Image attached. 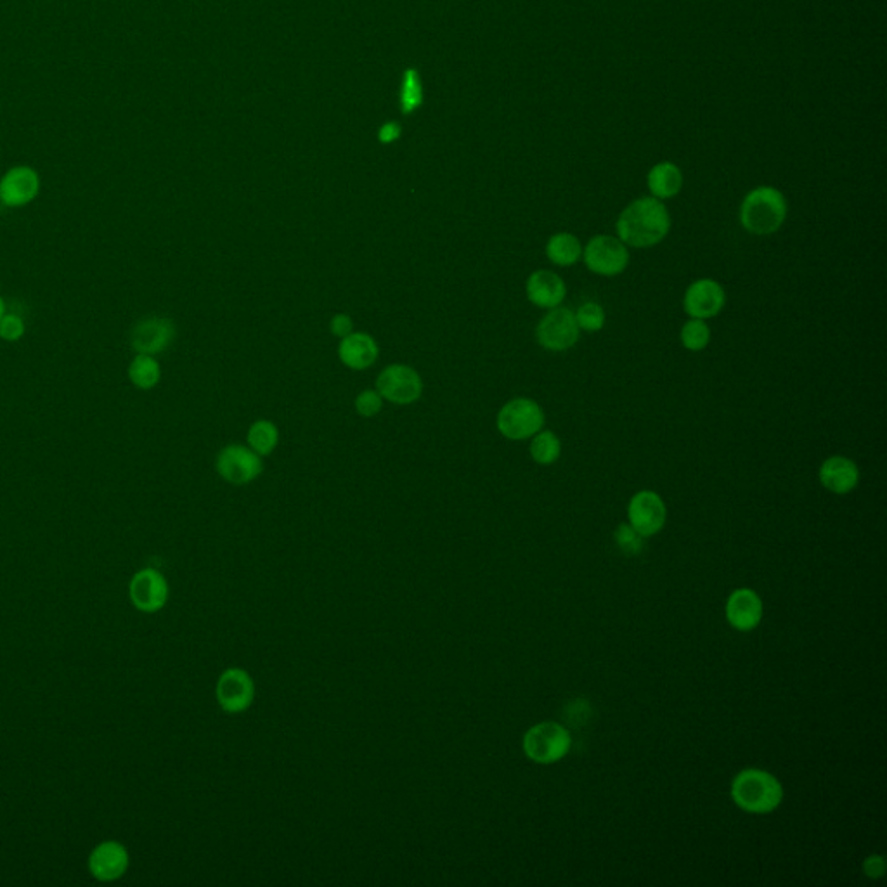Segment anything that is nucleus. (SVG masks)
Masks as SVG:
<instances>
[{
    "label": "nucleus",
    "instance_id": "1",
    "mask_svg": "<svg viewBox=\"0 0 887 887\" xmlns=\"http://www.w3.org/2000/svg\"><path fill=\"white\" fill-rule=\"evenodd\" d=\"M619 240L626 247L650 248L659 245L671 229V215L666 205L654 196L631 201L622 210L616 224Z\"/></svg>",
    "mask_w": 887,
    "mask_h": 887
},
{
    "label": "nucleus",
    "instance_id": "2",
    "mask_svg": "<svg viewBox=\"0 0 887 887\" xmlns=\"http://www.w3.org/2000/svg\"><path fill=\"white\" fill-rule=\"evenodd\" d=\"M787 217V201L782 191L759 186L747 193L740 207V222L745 231L758 236L777 233Z\"/></svg>",
    "mask_w": 887,
    "mask_h": 887
},
{
    "label": "nucleus",
    "instance_id": "3",
    "mask_svg": "<svg viewBox=\"0 0 887 887\" xmlns=\"http://www.w3.org/2000/svg\"><path fill=\"white\" fill-rule=\"evenodd\" d=\"M735 804L749 813H770L782 803L784 790L777 778L763 770L740 771L732 784Z\"/></svg>",
    "mask_w": 887,
    "mask_h": 887
},
{
    "label": "nucleus",
    "instance_id": "4",
    "mask_svg": "<svg viewBox=\"0 0 887 887\" xmlns=\"http://www.w3.org/2000/svg\"><path fill=\"white\" fill-rule=\"evenodd\" d=\"M543 425V409L532 399H513L499 411L498 430L510 441H525L534 437Z\"/></svg>",
    "mask_w": 887,
    "mask_h": 887
},
{
    "label": "nucleus",
    "instance_id": "5",
    "mask_svg": "<svg viewBox=\"0 0 887 887\" xmlns=\"http://www.w3.org/2000/svg\"><path fill=\"white\" fill-rule=\"evenodd\" d=\"M569 749V732L557 723H541L525 733L524 752L534 763H555L564 758Z\"/></svg>",
    "mask_w": 887,
    "mask_h": 887
},
{
    "label": "nucleus",
    "instance_id": "6",
    "mask_svg": "<svg viewBox=\"0 0 887 887\" xmlns=\"http://www.w3.org/2000/svg\"><path fill=\"white\" fill-rule=\"evenodd\" d=\"M584 264L598 276H619L629 264L628 247L619 238L600 234L588 241L583 252Z\"/></svg>",
    "mask_w": 887,
    "mask_h": 887
},
{
    "label": "nucleus",
    "instance_id": "7",
    "mask_svg": "<svg viewBox=\"0 0 887 887\" xmlns=\"http://www.w3.org/2000/svg\"><path fill=\"white\" fill-rule=\"evenodd\" d=\"M579 331L574 312L558 305L539 321L536 338L544 349L564 352L577 344Z\"/></svg>",
    "mask_w": 887,
    "mask_h": 887
},
{
    "label": "nucleus",
    "instance_id": "8",
    "mask_svg": "<svg viewBox=\"0 0 887 887\" xmlns=\"http://www.w3.org/2000/svg\"><path fill=\"white\" fill-rule=\"evenodd\" d=\"M130 602L144 614H155L169 602V583L160 570H139L130 579Z\"/></svg>",
    "mask_w": 887,
    "mask_h": 887
},
{
    "label": "nucleus",
    "instance_id": "9",
    "mask_svg": "<svg viewBox=\"0 0 887 887\" xmlns=\"http://www.w3.org/2000/svg\"><path fill=\"white\" fill-rule=\"evenodd\" d=\"M215 468L222 479L227 480L229 484L243 486V484L257 479L262 473L264 465H262L259 454L255 453L253 449L233 444V446L222 449L217 456Z\"/></svg>",
    "mask_w": 887,
    "mask_h": 887
},
{
    "label": "nucleus",
    "instance_id": "10",
    "mask_svg": "<svg viewBox=\"0 0 887 887\" xmlns=\"http://www.w3.org/2000/svg\"><path fill=\"white\" fill-rule=\"evenodd\" d=\"M376 390L382 399L395 404H411L420 399L423 382L413 368L404 364H392L378 375Z\"/></svg>",
    "mask_w": 887,
    "mask_h": 887
},
{
    "label": "nucleus",
    "instance_id": "11",
    "mask_svg": "<svg viewBox=\"0 0 887 887\" xmlns=\"http://www.w3.org/2000/svg\"><path fill=\"white\" fill-rule=\"evenodd\" d=\"M215 695L226 713L238 714L247 711L255 700L252 676L240 667H229L217 681Z\"/></svg>",
    "mask_w": 887,
    "mask_h": 887
},
{
    "label": "nucleus",
    "instance_id": "12",
    "mask_svg": "<svg viewBox=\"0 0 887 887\" xmlns=\"http://www.w3.org/2000/svg\"><path fill=\"white\" fill-rule=\"evenodd\" d=\"M40 186L39 172L33 167H13L0 179V203L7 208L26 207L39 196Z\"/></svg>",
    "mask_w": 887,
    "mask_h": 887
},
{
    "label": "nucleus",
    "instance_id": "13",
    "mask_svg": "<svg viewBox=\"0 0 887 887\" xmlns=\"http://www.w3.org/2000/svg\"><path fill=\"white\" fill-rule=\"evenodd\" d=\"M175 338V324L167 318H144L132 328L130 345L137 354L156 356L169 349Z\"/></svg>",
    "mask_w": 887,
    "mask_h": 887
},
{
    "label": "nucleus",
    "instance_id": "14",
    "mask_svg": "<svg viewBox=\"0 0 887 887\" xmlns=\"http://www.w3.org/2000/svg\"><path fill=\"white\" fill-rule=\"evenodd\" d=\"M628 515L631 527L643 538H648L661 531L666 524V505L659 494L640 491L631 499Z\"/></svg>",
    "mask_w": 887,
    "mask_h": 887
},
{
    "label": "nucleus",
    "instance_id": "15",
    "mask_svg": "<svg viewBox=\"0 0 887 887\" xmlns=\"http://www.w3.org/2000/svg\"><path fill=\"white\" fill-rule=\"evenodd\" d=\"M726 295L723 286L714 279H699L688 286L683 307L693 319L716 318L725 307Z\"/></svg>",
    "mask_w": 887,
    "mask_h": 887
},
{
    "label": "nucleus",
    "instance_id": "16",
    "mask_svg": "<svg viewBox=\"0 0 887 887\" xmlns=\"http://www.w3.org/2000/svg\"><path fill=\"white\" fill-rule=\"evenodd\" d=\"M129 851L122 842H99L89 855V870L92 877L101 882L118 881L129 870Z\"/></svg>",
    "mask_w": 887,
    "mask_h": 887
},
{
    "label": "nucleus",
    "instance_id": "17",
    "mask_svg": "<svg viewBox=\"0 0 887 887\" xmlns=\"http://www.w3.org/2000/svg\"><path fill=\"white\" fill-rule=\"evenodd\" d=\"M822 486L834 494H848L860 482V470L856 463L844 456H832L823 461L818 472Z\"/></svg>",
    "mask_w": 887,
    "mask_h": 887
},
{
    "label": "nucleus",
    "instance_id": "18",
    "mask_svg": "<svg viewBox=\"0 0 887 887\" xmlns=\"http://www.w3.org/2000/svg\"><path fill=\"white\" fill-rule=\"evenodd\" d=\"M527 297L532 304L543 307V309H555L564 302L567 295V286L564 279L558 274L551 271L532 272L527 279Z\"/></svg>",
    "mask_w": 887,
    "mask_h": 887
},
{
    "label": "nucleus",
    "instance_id": "19",
    "mask_svg": "<svg viewBox=\"0 0 887 887\" xmlns=\"http://www.w3.org/2000/svg\"><path fill=\"white\" fill-rule=\"evenodd\" d=\"M726 617L733 628L751 631L761 622L763 602L752 590L735 591L726 605Z\"/></svg>",
    "mask_w": 887,
    "mask_h": 887
},
{
    "label": "nucleus",
    "instance_id": "20",
    "mask_svg": "<svg viewBox=\"0 0 887 887\" xmlns=\"http://www.w3.org/2000/svg\"><path fill=\"white\" fill-rule=\"evenodd\" d=\"M338 356L350 370H366L378 359V345L375 338L366 333H350L342 338Z\"/></svg>",
    "mask_w": 887,
    "mask_h": 887
},
{
    "label": "nucleus",
    "instance_id": "21",
    "mask_svg": "<svg viewBox=\"0 0 887 887\" xmlns=\"http://www.w3.org/2000/svg\"><path fill=\"white\" fill-rule=\"evenodd\" d=\"M647 186L657 200H669L680 195L683 188V174L673 162H661L654 165L647 175Z\"/></svg>",
    "mask_w": 887,
    "mask_h": 887
},
{
    "label": "nucleus",
    "instance_id": "22",
    "mask_svg": "<svg viewBox=\"0 0 887 887\" xmlns=\"http://www.w3.org/2000/svg\"><path fill=\"white\" fill-rule=\"evenodd\" d=\"M546 255L555 266H574L583 257V245L574 234L558 233L548 240Z\"/></svg>",
    "mask_w": 887,
    "mask_h": 887
},
{
    "label": "nucleus",
    "instance_id": "23",
    "mask_svg": "<svg viewBox=\"0 0 887 887\" xmlns=\"http://www.w3.org/2000/svg\"><path fill=\"white\" fill-rule=\"evenodd\" d=\"M127 375L136 389L151 390L155 389L160 382L162 370H160V364L156 361L155 356L136 354V357L130 361Z\"/></svg>",
    "mask_w": 887,
    "mask_h": 887
},
{
    "label": "nucleus",
    "instance_id": "24",
    "mask_svg": "<svg viewBox=\"0 0 887 887\" xmlns=\"http://www.w3.org/2000/svg\"><path fill=\"white\" fill-rule=\"evenodd\" d=\"M425 103L423 80L415 68H408L402 73L401 92H399V108L402 115H411L420 110Z\"/></svg>",
    "mask_w": 887,
    "mask_h": 887
},
{
    "label": "nucleus",
    "instance_id": "25",
    "mask_svg": "<svg viewBox=\"0 0 887 887\" xmlns=\"http://www.w3.org/2000/svg\"><path fill=\"white\" fill-rule=\"evenodd\" d=\"M279 432L274 423L267 420H259L253 423L248 430V444L259 456L271 454L278 446Z\"/></svg>",
    "mask_w": 887,
    "mask_h": 887
},
{
    "label": "nucleus",
    "instance_id": "26",
    "mask_svg": "<svg viewBox=\"0 0 887 887\" xmlns=\"http://www.w3.org/2000/svg\"><path fill=\"white\" fill-rule=\"evenodd\" d=\"M562 454V442L553 432L539 430L531 442L532 460L538 465H553Z\"/></svg>",
    "mask_w": 887,
    "mask_h": 887
},
{
    "label": "nucleus",
    "instance_id": "27",
    "mask_svg": "<svg viewBox=\"0 0 887 887\" xmlns=\"http://www.w3.org/2000/svg\"><path fill=\"white\" fill-rule=\"evenodd\" d=\"M680 337L681 344H683L685 349L699 352V350L706 349L709 342H711V330L704 323V319L692 318L683 324Z\"/></svg>",
    "mask_w": 887,
    "mask_h": 887
},
{
    "label": "nucleus",
    "instance_id": "28",
    "mask_svg": "<svg viewBox=\"0 0 887 887\" xmlns=\"http://www.w3.org/2000/svg\"><path fill=\"white\" fill-rule=\"evenodd\" d=\"M574 316H576L579 330L595 333L605 326V311H603L602 305L595 304V302H586L581 305L577 312H574Z\"/></svg>",
    "mask_w": 887,
    "mask_h": 887
},
{
    "label": "nucleus",
    "instance_id": "29",
    "mask_svg": "<svg viewBox=\"0 0 887 887\" xmlns=\"http://www.w3.org/2000/svg\"><path fill=\"white\" fill-rule=\"evenodd\" d=\"M25 333V321H23V318L18 316V314L6 312V314L0 318V338H2L4 342H7V344L20 342L21 338L25 337Z\"/></svg>",
    "mask_w": 887,
    "mask_h": 887
},
{
    "label": "nucleus",
    "instance_id": "30",
    "mask_svg": "<svg viewBox=\"0 0 887 887\" xmlns=\"http://www.w3.org/2000/svg\"><path fill=\"white\" fill-rule=\"evenodd\" d=\"M616 541L619 548L628 555H638L643 550V536H640L631 525L622 524L617 527Z\"/></svg>",
    "mask_w": 887,
    "mask_h": 887
},
{
    "label": "nucleus",
    "instance_id": "31",
    "mask_svg": "<svg viewBox=\"0 0 887 887\" xmlns=\"http://www.w3.org/2000/svg\"><path fill=\"white\" fill-rule=\"evenodd\" d=\"M356 409L359 415L375 416L382 409V395L378 394V390H364L357 395Z\"/></svg>",
    "mask_w": 887,
    "mask_h": 887
},
{
    "label": "nucleus",
    "instance_id": "32",
    "mask_svg": "<svg viewBox=\"0 0 887 887\" xmlns=\"http://www.w3.org/2000/svg\"><path fill=\"white\" fill-rule=\"evenodd\" d=\"M402 136L401 125L397 122H387L378 129V141L382 144H392L399 141Z\"/></svg>",
    "mask_w": 887,
    "mask_h": 887
},
{
    "label": "nucleus",
    "instance_id": "33",
    "mask_svg": "<svg viewBox=\"0 0 887 887\" xmlns=\"http://www.w3.org/2000/svg\"><path fill=\"white\" fill-rule=\"evenodd\" d=\"M331 331L335 337H347L352 333V319L345 314H337L335 318L331 319Z\"/></svg>",
    "mask_w": 887,
    "mask_h": 887
},
{
    "label": "nucleus",
    "instance_id": "34",
    "mask_svg": "<svg viewBox=\"0 0 887 887\" xmlns=\"http://www.w3.org/2000/svg\"><path fill=\"white\" fill-rule=\"evenodd\" d=\"M884 868H886V863H884L882 856H870L867 858V862L863 863V870L868 877H881L884 874Z\"/></svg>",
    "mask_w": 887,
    "mask_h": 887
},
{
    "label": "nucleus",
    "instance_id": "35",
    "mask_svg": "<svg viewBox=\"0 0 887 887\" xmlns=\"http://www.w3.org/2000/svg\"><path fill=\"white\" fill-rule=\"evenodd\" d=\"M6 312V302H4V298L0 297V318H2Z\"/></svg>",
    "mask_w": 887,
    "mask_h": 887
}]
</instances>
